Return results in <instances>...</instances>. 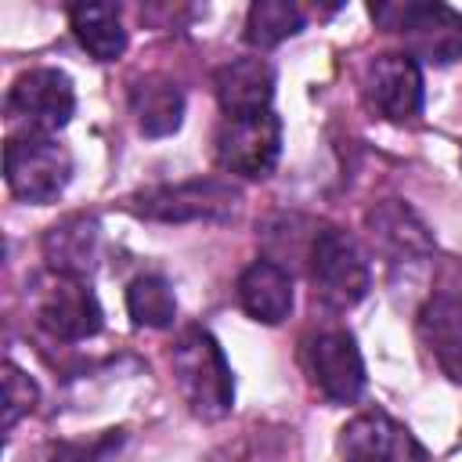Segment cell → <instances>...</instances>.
Returning <instances> with one entry per match:
<instances>
[{
	"mask_svg": "<svg viewBox=\"0 0 462 462\" xmlns=\"http://www.w3.org/2000/svg\"><path fill=\"white\" fill-rule=\"evenodd\" d=\"M343 462H430L426 448L408 426L386 411H361L339 433Z\"/></svg>",
	"mask_w": 462,
	"mask_h": 462,
	"instance_id": "11",
	"label": "cell"
},
{
	"mask_svg": "<svg viewBox=\"0 0 462 462\" xmlns=\"http://www.w3.org/2000/svg\"><path fill=\"white\" fill-rule=\"evenodd\" d=\"M307 278L314 300H321L328 310H350L372 289V271L361 245L332 224L314 227L307 242Z\"/></svg>",
	"mask_w": 462,
	"mask_h": 462,
	"instance_id": "3",
	"label": "cell"
},
{
	"mask_svg": "<svg viewBox=\"0 0 462 462\" xmlns=\"http://www.w3.org/2000/svg\"><path fill=\"white\" fill-rule=\"evenodd\" d=\"M307 375L318 386V393L332 404H354L365 393V357L357 350V339L346 328H325L307 339L303 346Z\"/></svg>",
	"mask_w": 462,
	"mask_h": 462,
	"instance_id": "10",
	"label": "cell"
},
{
	"mask_svg": "<svg viewBox=\"0 0 462 462\" xmlns=\"http://www.w3.org/2000/svg\"><path fill=\"white\" fill-rule=\"evenodd\" d=\"M101 256V224L94 213H69L43 231L47 271L65 278H90Z\"/></svg>",
	"mask_w": 462,
	"mask_h": 462,
	"instance_id": "12",
	"label": "cell"
},
{
	"mask_svg": "<svg viewBox=\"0 0 462 462\" xmlns=\"http://www.w3.org/2000/svg\"><path fill=\"white\" fill-rule=\"evenodd\" d=\"M372 22L404 40V54L426 65L462 61V11L422 0H386L368 7Z\"/></svg>",
	"mask_w": 462,
	"mask_h": 462,
	"instance_id": "2",
	"label": "cell"
},
{
	"mask_svg": "<svg viewBox=\"0 0 462 462\" xmlns=\"http://www.w3.org/2000/svg\"><path fill=\"white\" fill-rule=\"evenodd\" d=\"M307 25V14L292 0H256L245 14V43L256 51L278 47L282 40L296 36Z\"/></svg>",
	"mask_w": 462,
	"mask_h": 462,
	"instance_id": "19",
	"label": "cell"
},
{
	"mask_svg": "<svg viewBox=\"0 0 462 462\" xmlns=\"http://www.w3.org/2000/svg\"><path fill=\"white\" fill-rule=\"evenodd\" d=\"M238 303L260 325H282L292 314V274L278 260H253L238 274Z\"/></svg>",
	"mask_w": 462,
	"mask_h": 462,
	"instance_id": "16",
	"label": "cell"
},
{
	"mask_svg": "<svg viewBox=\"0 0 462 462\" xmlns=\"http://www.w3.org/2000/svg\"><path fill=\"white\" fill-rule=\"evenodd\" d=\"M365 227H368L372 245L383 256H390L393 263L397 260H422V256L433 253V235L426 231V224L419 220V213L408 202H401V199L375 202L365 213Z\"/></svg>",
	"mask_w": 462,
	"mask_h": 462,
	"instance_id": "13",
	"label": "cell"
},
{
	"mask_svg": "<svg viewBox=\"0 0 462 462\" xmlns=\"http://www.w3.org/2000/svg\"><path fill=\"white\" fill-rule=\"evenodd\" d=\"M126 310L137 328H170L177 318V296L162 274H137L126 285Z\"/></svg>",
	"mask_w": 462,
	"mask_h": 462,
	"instance_id": "20",
	"label": "cell"
},
{
	"mask_svg": "<svg viewBox=\"0 0 462 462\" xmlns=\"http://www.w3.org/2000/svg\"><path fill=\"white\" fill-rule=\"evenodd\" d=\"M242 195L235 184L217 177H191L177 184H152L126 199V209L141 220L191 224V220H227L235 217Z\"/></svg>",
	"mask_w": 462,
	"mask_h": 462,
	"instance_id": "4",
	"label": "cell"
},
{
	"mask_svg": "<svg viewBox=\"0 0 462 462\" xmlns=\"http://www.w3.org/2000/svg\"><path fill=\"white\" fill-rule=\"evenodd\" d=\"M130 108L144 137H170L184 123V94L170 76L148 72L130 83Z\"/></svg>",
	"mask_w": 462,
	"mask_h": 462,
	"instance_id": "17",
	"label": "cell"
},
{
	"mask_svg": "<svg viewBox=\"0 0 462 462\" xmlns=\"http://www.w3.org/2000/svg\"><path fill=\"white\" fill-rule=\"evenodd\" d=\"M213 155L224 173H235L245 180L271 177L282 155V119L274 112L224 119L213 137Z\"/></svg>",
	"mask_w": 462,
	"mask_h": 462,
	"instance_id": "7",
	"label": "cell"
},
{
	"mask_svg": "<svg viewBox=\"0 0 462 462\" xmlns=\"http://www.w3.org/2000/svg\"><path fill=\"white\" fill-rule=\"evenodd\" d=\"M4 180L22 202H58L72 180V152L58 137L11 134L4 144Z\"/></svg>",
	"mask_w": 462,
	"mask_h": 462,
	"instance_id": "5",
	"label": "cell"
},
{
	"mask_svg": "<svg viewBox=\"0 0 462 462\" xmlns=\"http://www.w3.org/2000/svg\"><path fill=\"white\" fill-rule=\"evenodd\" d=\"M32 314H36V325L51 339H61V343L90 339L105 325V314H101L94 289L83 278H65L54 271H47V278L36 285Z\"/></svg>",
	"mask_w": 462,
	"mask_h": 462,
	"instance_id": "8",
	"label": "cell"
},
{
	"mask_svg": "<svg viewBox=\"0 0 462 462\" xmlns=\"http://www.w3.org/2000/svg\"><path fill=\"white\" fill-rule=\"evenodd\" d=\"M217 105L224 108V119L271 112L274 97V72L263 58H235L213 72Z\"/></svg>",
	"mask_w": 462,
	"mask_h": 462,
	"instance_id": "14",
	"label": "cell"
},
{
	"mask_svg": "<svg viewBox=\"0 0 462 462\" xmlns=\"http://www.w3.org/2000/svg\"><path fill=\"white\" fill-rule=\"evenodd\" d=\"M419 336L437 368L462 386V292H433L419 307Z\"/></svg>",
	"mask_w": 462,
	"mask_h": 462,
	"instance_id": "15",
	"label": "cell"
},
{
	"mask_svg": "<svg viewBox=\"0 0 462 462\" xmlns=\"http://www.w3.org/2000/svg\"><path fill=\"white\" fill-rule=\"evenodd\" d=\"M361 97L372 116L386 123H411L422 116V69L404 51L375 54L361 76Z\"/></svg>",
	"mask_w": 462,
	"mask_h": 462,
	"instance_id": "9",
	"label": "cell"
},
{
	"mask_svg": "<svg viewBox=\"0 0 462 462\" xmlns=\"http://www.w3.org/2000/svg\"><path fill=\"white\" fill-rule=\"evenodd\" d=\"M170 365H173L177 390H180L184 404L191 408V415L217 422L231 411V404H235L231 365L209 328L188 325L170 350Z\"/></svg>",
	"mask_w": 462,
	"mask_h": 462,
	"instance_id": "1",
	"label": "cell"
},
{
	"mask_svg": "<svg viewBox=\"0 0 462 462\" xmlns=\"http://www.w3.org/2000/svg\"><path fill=\"white\" fill-rule=\"evenodd\" d=\"M36 397H40L36 383L14 361H7L4 365V430H14V422L36 408Z\"/></svg>",
	"mask_w": 462,
	"mask_h": 462,
	"instance_id": "21",
	"label": "cell"
},
{
	"mask_svg": "<svg viewBox=\"0 0 462 462\" xmlns=\"http://www.w3.org/2000/svg\"><path fill=\"white\" fill-rule=\"evenodd\" d=\"M7 123L14 134H43L54 137L69 126L76 112V87L61 69H29L7 87Z\"/></svg>",
	"mask_w": 462,
	"mask_h": 462,
	"instance_id": "6",
	"label": "cell"
},
{
	"mask_svg": "<svg viewBox=\"0 0 462 462\" xmlns=\"http://www.w3.org/2000/svg\"><path fill=\"white\" fill-rule=\"evenodd\" d=\"M69 25L79 40V47L94 61H116L126 51V29L119 18L116 4H72L69 7Z\"/></svg>",
	"mask_w": 462,
	"mask_h": 462,
	"instance_id": "18",
	"label": "cell"
}]
</instances>
